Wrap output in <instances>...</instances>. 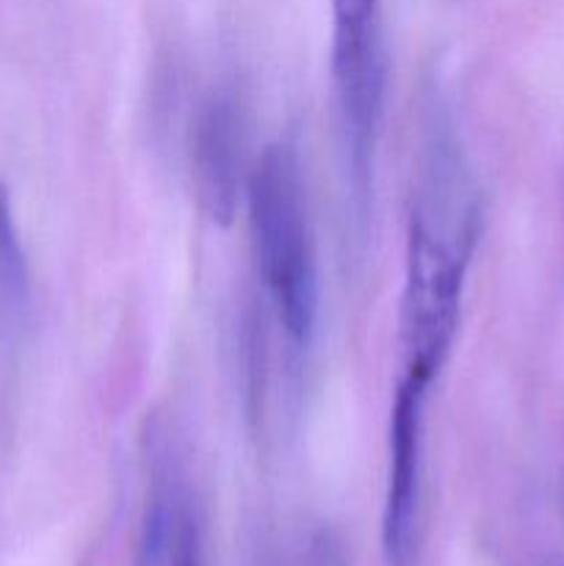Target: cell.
Wrapping results in <instances>:
<instances>
[{
	"label": "cell",
	"mask_w": 564,
	"mask_h": 566,
	"mask_svg": "<svg viewBox=\"0 0 564 566\" xmlns=\"http://www.w3.org/2000/svg\"><path fill=\"white\" fill-rule=\"evenodd\" d=\"M243 197L254 260L276 321L293 346L307 348L318 324L321 287L307 188L291 142H274L258 155Z\"/></svg>",
	"instance_id": "1"
},
{
	"label": "cell",
	"mask_w": 564,
	"mask_h": 566,
	"mask_svg": "<svg viewBox=\"0 0 564 566\" xmlns=\"http://www.w3.org/2000/svg\"><path fill=\"white\" fill-rule=\"evenodd\" d=\"M332 88L346 153L348 199L365 221L387 94L382 0H332Z\"/></svg>",
	"instance_id": "2"
},
{
	"label": "cell",
	"mask_w": 564,
	"mask_h": 566,
	"mask_svg": "<svg viewBox=\"0 0 564 566\" xmlns=\"http://www.w3.org/2000/svg\"><path fill=\"white\" fill-rule=\"evenodd\" d=\"M476 238L446 230L418 210L409 216L398 307L404 370L435 379L446 365L459 329L464 274Z\"/></svg>",
	"instance_id": "3"
},
{
	"label": "cell",
	"mask_w": 564,
	"mask_h": 566,
	"mask_svg": "<svg viewBox=\"0 0 564 566\" xmlns=\"http://www.w3.org/2000/svg\"><path fill=\"white\" fill-rule=\"evenodd\" d=\"M429 376L404 370L387 423V486L382 551L387 566H420L424 553V468Z\"/></svg>",
	"instance_id": "4"
},
{
	"label": "cell",
	"mask_w": 564,
	"mask_h": 566,
	"mask_svg": "<svg viewBox=\"0 0 564 566\" xmlns=\"http://www.w3.org/2000/svg\"><path fill=\"white\" fill-rule=\"evenodd\" d=\"M247 116L241 97L230 86H219L199 103L188 133L191 186L199 210L213 224L230 227L247 191L243 171Z\"/></svg>",
	"instance_id": "5"
},
{
	"label": "cell",
	"mask_w": 564,
	"mask_h": 566,
	"mask_svg": "<svg viewBox=\"0 0 564 566\" xmlns=\"http://www.w3.org/2000/svg\"><path fill=\"white\" fill-rule=\"evenodd\" d=\"M31 307V271L14 221L11 191L0 180V318L20 324Z\"/></svg>",
	"instance_id": "6"
},
{
	"label": "cell",
	"mask_w": 564,
	"mask_h": 566,
	"mask_svg": "<svg viewBox=\"0 0 564 566\" xmlns=\"http://www.w3.org/2000/svg\"><path fill=\"white\" fill-rule=\"evenodd\" d=\"M136 566H202L197 520L188 517L171 534H158L138 542Z\"/></svg>",
	"instance_id": "7"
},
{
	"label": "cell",
	"mask_w": 564,
	"mask_h": 566,
	"mask_svg": "<svg viewBox=\"0 0 564 566\" xmlns=\"http://www.w3.org/2000/svg\"><path fill=\"white\" fill-rule=\"evenodd\" d=\"M293 566H348L341 539L330 528H318L310 534Z\"/></svg>",
	"instance_id": "8"
}]
</instances>
